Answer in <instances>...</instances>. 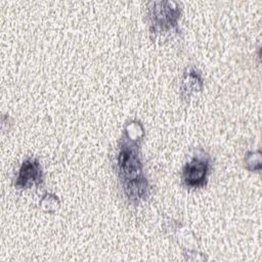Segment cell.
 I'll list each match as a JSON object with an SVG mask.
<instances>
[{
  "label": "cell",
  "instance_id": "6da1fadb",
  "mask_svg": "<svg viewBox=\"0 0 262 262\" xmlns=\"http://www.w3.org/2000/svg\"><path fill=\"white\" fill-rule=\"evenodd\" d=\"M119 174L123 184L144 178L142 165L139 159L138 146L134 140L124 137L123 144L118 155Z\"/></svg>",
  "mask_w": 262,
  "mask_h": 262
},
{
  "label": "cell",
  "instance_id": "7a4b0ae2",
  "mask_svg": "<svg viewBox=\"0 0 262 262\" xmlns=\"http://www.w3.org/2000/svg\"><path fill=\"white\" fill-rule=\"evenodd\" d=\"M154 7L150 10L151 33L164 32L173 30L177 26L180 16V9L176 2L162 1L154 2Z\"/></svg>",
  "mask_w": 262,
  "mask_h": 262
},
{
  "label": "cell",
  "instance_id": "3957f363",
  "mask_svg": "<svg viewBox=\"0 0 262 262\" xmlns=\"http://www.w3.org/2000/svg\"><path fill=\"white\" fill-rule=\"evenodd\" d=\"M209 172V159L207 157L195 156L188 162L182 171V179L186 186L199 188L206 184Z\"/></svg>",
  "mask_w": 262,
  "mask_h": 262
},
{
  "label": "cell",
  "instance_id": "277c9868",
  "mask_svg": "<svg viewBox=\"0 0 262 262\" xmlns=\"http://www.w3.org/2000/svg\"><path fill=\"white\" fill-rule=\"evenodd\" d=\"M43 173L42 168L37 159L29 158L20 166L17 178L15 180V187L18 189L31 188L42 182Z\"/></svg>",
  "mask_w": 262,
  "mask_h": 262
},
{
  "label": "cell",
  "instance_id": "5b68a950",
  "mask_svg": "<svg viewBox=\"0 0 262 262\" xmlns=\"http://www.w3.org/2000/svg\"><path fill=\"white\" fill-rule=\"evenodd\" d=\"M202 86H203V82H202L200 74H198L194 70H191L188 72V74H186L184 76L183 81H182L181 90H182V92L186 91L187 95L189 96L190 93L194 92L193 88L195 90H201Z\"/></svg>",
  "mask_w": 262,
  "mask_h": 262
}]
</instances>
